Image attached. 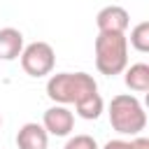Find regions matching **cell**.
<instances>
[{"label":"cell","instance_id":"5","mask_svg":"<svg viewBox=\"0 0 149 149\" xmlns=\"http://www.w3.org/2000/svg\"><path fill=\"white\" fill-rule=\"evenodd\" d=\"M42 126L49 135H56V137H65L70 135V130L74 128V114L65 107V105H54L44 112L42 116Z\"/></svg>","mask_w":149,"mask_h":149},{"label":"cell","instance_id":"1","mask_svg":"<svg viewBox=\"0 0 149 149\" xmlns=\"http://www.w3.org/2000/svg\"><path fill=\"white\" fill-rule=\"evenodd\" d=\"M95 68L100 74L114 77L128 65V37L123 33H98L95 37Z\"/></svg>","mask_w":149,"mask_h":149},{"label":"cell","instance_id":"14","mask_svg":"<svg viewBox=\"0 0 149 149\" xmlns=\"http://www.w3.org/2000/svg\"><path fill=\"white\" fill-rule=\"evenodd\" d=\"M130 149H149V140L137 135L135 140H130Z\"/></svg>","mask_w":149,"mask_h":149},{"label":"cell","instance_id":"6","mask_svg":"<svg viewBox=\"0 0 149 149\" xmlns=\"http://www.w3.org/2000/svg\"><path fill=\"white\" fill-rule=\"evenodd\" d=\"M128 23H130V16L119 5H107L95 16V26L100 33H126Z\"/></svg>","mask_w":149,"mask_h":149},{"label":"cell","instance_id":"13","mask_svg":"<svg viewBox=\"0 0 149 149\" xmlns=\"http://www.w3.org/2000/svg\"><path fill=\"white\" fill-rule=\"evenodd\" d=\"M102 149H130V142H123V140H109Z\"/></svg>","mask_w":149,"mask_h":149},{"label":"cell","instance_id":"8","mask_svg":"<svg viewBox=\"0 0 149 149\" xmlns=\"http://www.w3.org/2000/svg\"><path fill=\"white\" fill-rule=\"evenodd\" d=\"M23 51V35L16 28H0V61H14Z\"/></svg>","mask_w":149,"mask_h":149},{"label":"cell","instance_id":"2","mask_svg":"<svg viewBox=\"0 0 149 149\" xmlns=\"http://www.w3.org/2000/svg\"><path fill=\"white\" fill-rule=\"evenodd\" d=\"M93 91H98V84L86 72H58L47 81V95L58 105H74Z\"/></svg>","mask_w":149,"mask_h":149},{"label":"cell","instance_id":"10","mask_svg":"<svg viewBox=\"0 0 149 149\" xmlns=\"http://www.w3.org/2000/svg\"><path fill=\"white\" fill-rule=\"evenodd\" d=\"M74 107H77V114L81 116V119H98L100 116V112H102V107H105V102H102V98H100V93L98 91H93V93H88V95H84L81 100H77L74 102Z\"/></svg>","mask_w":149,"mask_h":149},{"label":"cell","instance_id":"9","mask_svg":"<svg viewBox=\"0 0 149 149\" xmlns=\"http://www.w3.org/2000/svg\"><path fill=\"white\" fill-rule=\"evenodd\" d=\"M126 86L135 93H147L149 91V65L147 63H135L126 70Z\"/></svg>","mask_w":149,"mask_h":149},{"label":"cell","instance_id":"12","mask_svg":"<svg viewBox=\"0 0 149 149\" xmlns=\"http://www.w3.org/2000/svg\"><path fill=\"white\" fill-rule=\"evenodd\" d=\"M63 149H98V142H95L91 135L81 133V135L70 137V140L65 142V147H63Z\"/></svg>","mask_w":149,"mask_h":149},{"label":"cell","instance_id":"11","mask_svg":"<svg viewBox=\"0 0 149 149\" xmlns=\"http://www.w3.org/2000/svg\"><path fill=\"white\" fill-rule=\"evenodd\" d=\"M130 47L140 54L149 51V21H140L133 30H130Z\"/></svg>","mask_w":149,"mask_h":149},{"label":"cell","instance_id":"3","mask_svg":"<svg viewBox=\"0 0 149 149\" xmlns=\"http://www.w3.org/2000/svg\"><path fill=\"white\" fill-rule=\"evenodd\" d=\"M109 123L121 135H140L147 126V112L130 93H119L109 102Z\"/></svg>","mask_w":149,"mask_h":149},{"label":"cell","instance_id":"7","mask_svg":"<svg viewBox=\"0 0 149 149\" xmlns=\"http://www.w3.org/2000/svg\"><path fill=\"white\" fill-rule=\"evenodd\" d=\"M47 144H49V133L44 130L42 123L28 121L16 133V147L19 149H47Z\"/></svg>","mask_w":149,"mask_h":149},{"label":"cell","instance_id":"15","mask_svg":"<svg viewBox=\"0 0 149 149\" xmlns=\"http://www.w3.org/2000/svg\"><path fill=\"white\" fill-rule=\"evenodd\" d=\"M0 126H2V116H0Z\"/></svg>","mask_w":149,"mask_h":149},{"label":"cell","instance_id":"4","mask_svg":"<svg viewBox=\"0 0 149 149\" xmlns=\"http://www.w3.org/2000/svg\"><path fill=\"white\" fill-rule=\"evenodd\" d=\"M54 65H56V54L47 42H30L21 51V68L30 77H44L54 70Z\"/></svg>","mask_w":149,"mask_h":149}]
</instances>
